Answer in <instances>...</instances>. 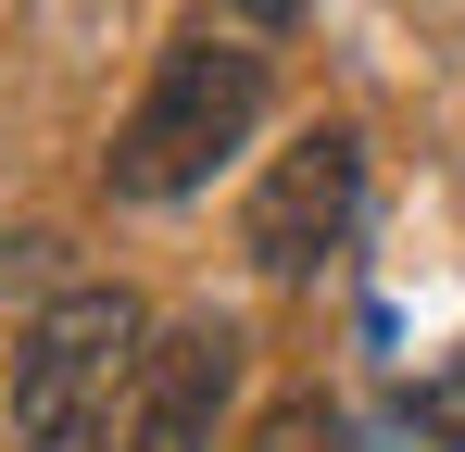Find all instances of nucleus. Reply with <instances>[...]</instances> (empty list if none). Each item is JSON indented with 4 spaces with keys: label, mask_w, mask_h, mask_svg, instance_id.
<instances>
[{
    "label": "nucleus",
    "mask_w": 465,
    "mask_h": 452,
    "mask_svg": "<svg viewBox=\"0 0 465 452\" xmlns=\"http://www.w3.org/2000/svg\"><path fill=\"white\" fill-rule=\"evenodd\" d=\"M152 352V314L126 290H64L25 314L13 339V440L25 452H114L126 427V389Z\"/></svg>",
    "instance_id": "f257e3e1"
},
{
    "label": "nucleus",
    "mask_w": 465,
    "mask_h": 452,
    "mask_svg": "<svg viewBox=\"0 0 465 452\" xmlns=\"http://www.w3.org/2000/svg\"><path fill=\"white\" fill-rule=\"evenodd\" d=\"M252 113H264V51H252V38H176L163 75L139 88V113L101 151L114 201H189V189L252 139Z\"/></svg>",
    "instance_id": "f03ea898"
},
{
    "label": "nucleus",
    "mask_w": 465,
    "mask_h": 452,
    "mask_svg": "<svg viewBox=\"0 0 465 452\" xmlns=\"http://www.w3.org/2000/svg\"><path fill=\"white\" fill-rule=\"evenodd\" d=\"M365 214V139L352 126H302V139L277 151V176L252 189V214H239V251L264 264V277H314L340 239Z\"/></svg>",
    "instance_id": "7ed1b4c3"
},
{
    "label": "nucleus",
    "mask_w": 465,
    "mask_h": 452,
    "mask_svg": "<svg viewBox=\"0 0 465 452\" xmlns=\"http://www.w3.org/2000/svg\"><path fill=\"white\" fill-rule=\"evenodd\" d=\"M227 402H239V327L227 314H189V327H163L152 352H139V389H126L114 452H214Z\"/></svg>",
    "instance_id": "20e7f679"
},
{
    "label": "nucleus",
    "mask_w": 465,
    "mask_h": 452,
    "mask_svg": "<svg viewBox=\"0 0 465 452\" xmlns=\"http://www.w3.org/2000/svg\"><path fill=\"white\" fill-rule=\"evenodd\" d=\"M252 452H340V402H327V389H290V402H264Z\"/></svg>",
    "instance_id": "39448f33"
},
{
    "label": "nucleus",
    "mask_w": 465,
    "mask_h": 452,
    "mask_svg": "<svg viewBox=\"0 0 465 452\" xmlns=\"http://www.w3.org/2000/svg\"><path fill=\"white\" fill-rule=\"evenodd\" d=\"M402 415H415V440H428V452H465V352L428 377V389H415Z\"/></svg>",
    "instance_id": "423d86ee"
},
{
    "label": "nucleus",
    "mask_w": 465,
    "mask_h": 452,
    "mask_svg": "<svg viewBox=\"0 0 465 452\" xmlns=\"http://www.w3.org/2000/svg\"><path fill=\"white\" fill-rule=\"evenodd\" d=\"M340 452H415V415L402 427H340Z\"/></svg>",
    "instance_id": "0eeeda50"
},
{
    "label": "nucleus",
    "mask_w": 465,
    "mask_h": 452,
    "mask_svg": "<svg viewBox=\"0 0 465 452\" xmlns=\"http://www.w3.org/2000/svg\"><path fill=\"white\" fill-rule=\"evenodd\" d=\"M290 13H314V0H239V25H290Z\"/></svg>",
    "instance_id": "6e6552de"
}]
</instances>
